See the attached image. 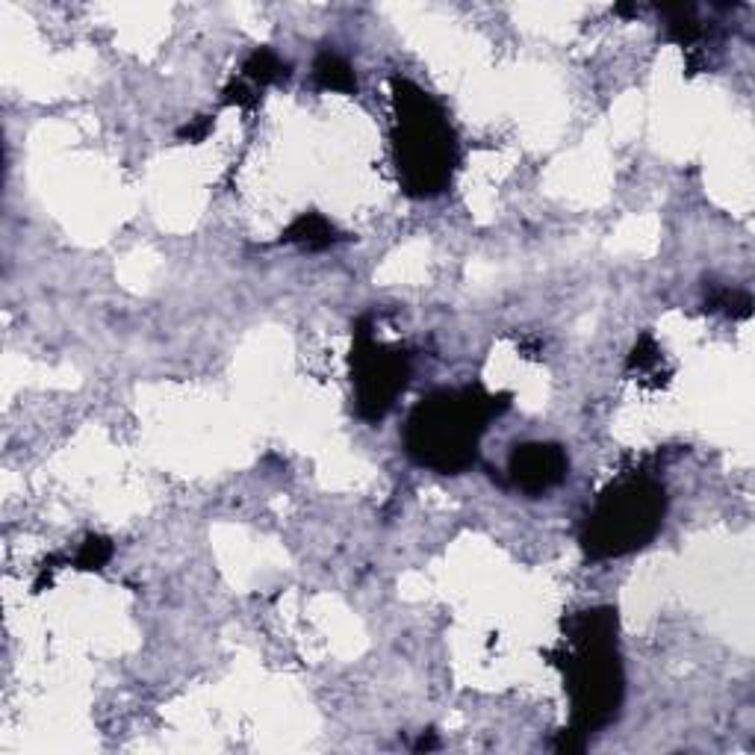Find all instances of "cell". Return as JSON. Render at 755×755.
I'll return each mask as SVG.
<instances>
[{"instance_id": "cell-1", "label": "cell", "mask_w": 755, "mask_h": 755, "mask_svg": "<svg viewBox=\"0 0 755 755\" xmlns=\"http://www.w3.org/2000/svg\"><path fill=\"white\" fill-rule=\"evenodd\" d=\"M561 646L549 653L564 670V688L572 705V732L591 741L611 726L623 708L626 676L617 653V611L593 608L564 623Z\"/></svg>"}, {"instance_id": "cell-2", "label": "cell", "mask_w": 755, "mask_h": 755, "mask_svg": "<svg viewBox=\"0 0 755 755\" xmlns=\"http://www.w3.org/2000/svg\"><path fill=\"white\" fill-rule=\"evenodd\" d=\"M508 405V393L493 396L484 387L434 389L410 410L405 451L419 467L440 475H460L479 458L487 422L505 413Z\"/></svg>"}, {"instance_id": "cell-3", "label": "cell", "mask_w": 755, "mask_h": 755, "mask_svg": "<svg viewBox=\"0 0 755 755\" xmlns=\"http://www.w3.org/2000/svg\"><path fill=\"white\" fill-rule=\"evenodd\" d=\"M393 153L398 181L410 198H434L451 184L458 165V136L449 119L417 83L393 77Z\"/></svg>"}, {"instance_id": "cell-4", "label": "cell", "mask_w": 755, "mask_h": 755, "mask_svg": "<svg viewBox=\"0 0 755 755\" xmlns=\"http://www.w3.org/2000/svg\"><path fill=\"white\" fill-rule=\"evenodd\" d=\"M667 491L649 475H629L599 493L582 529V549L591 561H611L643 549L661 531Z\"/></svg>"}, {"instance_id": "cell-5", "label": "cell", "mask_w": 755, "mask_h": 755, "mask_svg": "<svg viewBox=\"0 0 755 755\" xmlns=\"http://www.w3.org/2000/svg\"><path fill=\"white\" fill-rule=\"evenodd\" d=\"M351 381L358 396V413L367 422L384 419L410 381V355L401 346H384L372 337L369 317L355 327Z\"/></svg>"}, {"instance_id": "cell-6", "label": "cell", "mask_w": 755, "mask_h": 755, "mask_svg": "<svg viewBox=\"0 0 755 755\" xmlns=\"http://www.w3.org/2000/svg\"><path fill=\"white\" fill-rule=\"evenodd\" d=\"M570 475V458L558 443H522L508 458L510 484L525 496H543L555 491Z\"/></svg>"}, {"instance_id": "cell-7", "label": "cell", "mask_w": 755, "mask_h": 755, "mask_svg": "<svg viewBox=\"0 0 755 755\" xmlns=\"http://www.w3.org/2000/svg\"><path fill=\"white\" fill-rule=\"evenodd\" d=\"M284 243L301 246L307 251H322V248L337 243V227L319 213H301L293 225L284 231Z\"/></svg>"}, {"instance_id": "cell-8", "label": "cell", "mask_w": 755, "mask_h": 755, "mask_svg": "<svg viewBox=\"0 0 755 755\" xmlns=\"http://www.w3.org/2000/svg\"><path fill=\"white\" fill-rule=\"evenodd\" d=\"M313 81H317L322 89H331V92H343V95L358 92L355 69H351L346 57L334 51V48L319 51L317 62H313Z\"/></svg>"}, {"instance_id": "cell-9", "label": "cell", "mask_w": 755, "mask_h": 755, "mask_svg": "<svg viewBox=\"0 0 755 755\" xmlns=\"http://www.w3.org/2000/svg\"><path fill=\"white\" fill-rule=\"evenodd\" d=\"M289 77V62H284L272 48H257L246 62H243V81L255 86H269Z\"/></svg>"}, {"instance_id": "cell-10", "label": "cell", "mask_w": 755, "mask_h": 755, "mask_svg": "<svg viewBox=\"0 0 755 755\" xmlns=\"http://www.w3.org/2000/svg\"><path fill=\"white\" fill-rule=\"evenodd\" d=\"M110 558H113V543L107 541V537H98V534H89V537L83 541L74 564H77L81 570H103Z\"/></svg>"}, {"instance_id": "cell-11", "label": "cell", "mask_w": 755, "mask_h": 755, "mask_svg": "<svg viewBox=\"0 0 755 755\" xmlns=\"http://www.w3.org/2000/svg\"><path fill=\"white\" fill-rule=\"evenodd\" d=\"M711 310H723L729 317H741L746 319L753 313V298L741 293V289H720L711 301H708Z\"/></svg>"}, {"instance_id": "cell-12", "label": "cell", "mask_w": 755, "mask_h": 755, "mask_svg": "<svg viewBox=\"0 0 755 755\" xmlns=\"http://www.w3.org/2000/svg\"><path fill=\"white\" fill-rule=\"evenodd\" d=\"M658 358H661V348L655 346V339L649 337V334H643V337L638 339V346L632 348V355H629V363H626V367L638 369V372H646V369L658 363Z\"/></svg>"}, {"instance_id": "cell-13", "label": "cell", "mask_w": 755, "mask_h": 755, "mask_svg": "<svg viewBox=\"0 0 755 755\" xmlns=\"http://www.w3.org/2000/svg\"><path fill=\"white\" fill-rule=\"evenodd\" d=\"M225 103H236V107H255L257 103V86L248 81H234L231 86L225 89V98H222Z\"/></svg>"}, {"instance_id": "cell-14", "label": "cell", "mask_w": 755, "mask_h": 755, "mask_svg": "<svg viewBox=\"0 0 755 755\" xmlns=\"http://www.w3.org/2000/svg\"><path fill=\"white\" fill-rule=\"evenodd\" d=\"M210 131H213V119L210 115H198V119H193L186 127L177 131V139H184V143H205Z\"/></svg>"}, {"instance_id": "cell-15", "label": "cell", "mask_w": 755, "mask_h": 755, "mask_svg": "<svg viewBox=\"0 0 755 755\" xmlns=\"http://www.w3.org/2000/svg\"><path fill=\"white\" fill-rule=\"evenodd\" d=\"M422 750H437V741H434V738L422 735V741L417 744V753H422Z\"/></svg>"}]
</instances>
